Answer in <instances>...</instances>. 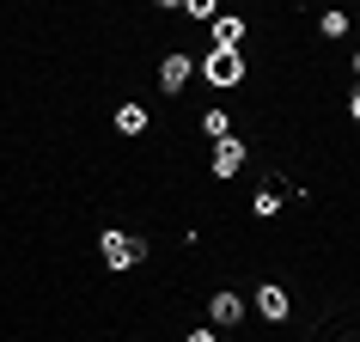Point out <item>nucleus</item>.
<instances>
[{"label":"nucleus","mask_w":360,"mask_h":342,"mask_svg":"<svg viewBox=\"0 0 360 342\" xmlns=\"http://www.w3.org/2000/svg\"><path fill=\"white\" fill-rule=\"evenodd\" d=\"M202 80H208V86H220V92H226V86H238V80H245V56H238L232 43H214L208 56H202Z\"/></svg>","instance_id":"nucleus-1"},{"label":"nucleus","mask_w":360,"mask_h":342,"mask_svg":"<svg viewBox=\"0 0 360 342\" xmlns=\"http://www.w3.org/2000/svg\"><path fill=\"white\" fill-rule=\"evenodd\" d=\"M98 251H104V269H134L141 257H147V245H141L134 232H104Z\"/></svg>","instance_id":"nucleus-2"},{"label":"nucleus","mask_w":360,"mask_h":342,"mask_svg":"<svg viewBox=\"0 0 360 342\" xmlns=\"http://www.w3.org/2000/svg\"><path fill=\"white\" fill-rule=\"evenodd\" d=\"M245 141H232V134H220V141H214V177H238V171H245Z\"/></svg>","instance_id":"nucleus-3"},{"label":"nucleus","mask_w":360,"mask_h":342,"mask_svg":"<svg viewBox=\"0 0 360 342\" xmlns=\"http://www.w3.org/2000/svg\"><path fill=\"white\" fill-rule=\"evenodd\" d=\"M195 74V56H165L159 61V92H184Z\"/></svg>","instance_id":"nucleus-4"},{"label":"nucleus","mask_w":360,"mask_h":342,"mask_svg":"<svg viewBox=\"0 0 360 342\" xmlns=\"http://www.w3.org/2000/svg\"><path fill=\"white\" fill-rule=\"evenodd\" d=\"M281 202H287V177H269L263 190L250 196V214H257V220H275V214H281Z\"/></svg>","instance_id":"nucleus-5"},{"label":"nucleus","mask_w":360,"mask_h":342,"mask_svg":"<svg viewBox=\"0 0 360 342\" xmlns=\"http://www.w3.org/2000/svg\"><path fill=\"white\" fill-rule=\"evenodd\" d=\"M208 318H214V330H232V324H245V300L220 287V293L208 300Z\"/></svg>","instance_id":"nucleus-6"},{"label":"nucleus","mask_w":360,"mask_h":342,"mask_svg":"<svg viewBox=\"0 0 360 342\" xmlns=\"http://www.w3.org/2000/svg\"><path fill=\"white\" fill-rule=\"evenodd\" d=\"M257 312H263L269 324H281L287 312H293V300H287V287H275V281H263V287H257Z\"/></svg>","instance_id":"nucleus-7"},{"label":"nucleus","mask_w":360,"mask_h":342,"mask_svg":"<svg viewBox=\"0 0 360 342\" xmlns=\"http://www.w3.org/2000/svg\"><path fill=\"white\" fill-rule=\"evenodd\" d=\"M214 43H245V19H232V13H214Z\"/></svg>","instance_id":"nucleus-8"},{"label":"nucleus","mask_w":360,"mask_h":342,"mask_svg":"<svg viewBox=\"0 0 360 342\" xmlns=\"http://www.w3.org/2000/svg\"><path fill=\"white\" fill-rule=\"evenodd\" d=\"M116 129H122V134H141V129H147V104H122V110H116Z\"/></svg>","instance_id":"nucleus-9"},{"label":"nucleus","mask_w":360,"mask_h":342,"mask_svg":"<svg viewBox=\"0 0 360 342\" xmlns=\"http://www.w3.org/2000/svg\"><path fill=\"white\" fill-rule=\"evenodd\" d=\"M318 31H323V37H348V13H342V6H330V13L318 19Z\"/></svg>","instance_id":"nucleus-10"},{"label":"nucleus","mask_w":360,"mask_h":342,"mask_svg":"<svg viewBox=\"0 0 360 342\" xmlns=\"http://www.w3.org/2000/svg\"><path fill=\"white\" fill-rule=\"evenodd\" d=\"M202 134H208V141H220V134H232L226 110H208V116H202Z\"/></svg>","instance_id":"nucleus-11"},{"label":"nucleus","mask_w":360,"mask_h":342,"mask_svg":"<svg viewBox=\"0 0 360 342\" xmlns=\"http://www.w3.org/2000/svg\"><path fill=\"white\" fill-rule=\"evenodd\" d=\"M184 13H190V19H214V13H220V0H184Z\"/></svg>","instance_id":"nucleus-12"},{"label":"nucleus","mask_w":360,"mask_h":342,"mask_svg":"<svg viewBox=\"0 0 360 342\" xmlns=\"http://www.w3.org/2000/svg\"><path fill=\"white\" fill-rule=\"evenodd\" d=\"M348 116H354V122H360V86H354V92H348Z\"/></svg>","instance_id":"nucleus-13"},{"label":"nucleus","mask_w":360,"mask_h":342,"mask_svg":"<svg viewBox=\"0 0 360 342\" xmlns=\"http://www.w3.org/2000/svg\"><path fill=\"white\" fill-rule=\"evenodd\" d=\"M159 6H177V13H184V0H159Z\"/></svg>","instance_id":"nucleus-14"},{"label":"nucleus","mask_w":360,"mask_h":342,"mask_svg":"<svg viewBox=\"0 0 360 342\" xmlns=\"http://www.w3.org/2000/svg\"><path fill=\"white\" fill-rule=\"evenodd\" d=\"M354 74H360V49H354Z\"/></svg>","instance_id":"nucleus-15"}]
</instances>
